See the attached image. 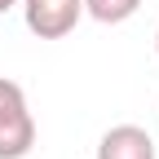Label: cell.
I'll return each instance as SVG.
<instances>
[{
    "instance_id": "obj_1",
    "label": "cell",
    "mask_w": 159,
    "mask_h": 159,
    "mask_svg": "<svg viewBox=\"0 0 159 159\" xmlns=\"http://www.w3.org/2000/svg\"><path fill=\"white\" fill-rule=\"evenodd\" d=\"M35 146V119L27 111L22 84L0 75V159H27Z\"/></svg>"
},
{
    "instance_id": "obj_2",
    "label": "cell",
    "mask_w": 159,
    "mask_h": 159,
    "mask_svg": "<svg viewBox=\"0 0 159 159\" xmlns=\"http://www.w3.org/2000/svg\"><path fill=\"white\" fill-rule=\"evenodd\" d=\"M27 31L40 40H62L84 18V0H22Z\"/></svg>"
},
{
    "instance_id": "obj_3",
    "label": "cell",
    "mask_w": 159,
    "mask_h": 159,
    "mask_svg": "<svg viewBox=\"0 0 159 159\" xmlns=\"http://www.w3.org/2000/svg\"><path fill=\"white\" fill-rule=\"evenodd\" d=\"M97 159H155V137L137 124H115L97 142Z\"/></svg>"
},
{
    "instance_id": "obj_4",
    "label": "cell",
    "mask_w": 159,
    "mask_h": 159,
    "mask_svg": "<svg viewBox=\"0 0 159 159\" xmlns=\"http://www.w3.org/2000/svg\"><path fill=\"white\" fill-rule=\"evenodd\" d=\"M137 9H142V0H84V13L97 18V22H106V27L128 22Z\"/></svg>"
},
{
    "instance_id": "obj_5",
    "label": "cell",
    "mask_w": 159,
    "mask_h": 159,
    "mask_svg": "<svg viewBox=\"0 0 159 159\" xmlns=\"http://www.w3.org/2000/svg\"><path fill=\"white\" fill-rule=\"evenodd\" d=\"M13 5H18V0H0V13H9V9H13Z\"/></svg>"
},
{
    "instance_id": "obj_6",
    "label": "cell",
    "mask_w": 159,
    "mask_h": 159,
    "mask_svg": "<svg viewBox=\"0 0 159 159\" xmlns=\"http://www.w3.org/2000/svg\"><path fill=\"white\" fill-rule=\"evenodd\" d=\"M155 53H159V31H155Z\"/></svg>"
}]
</instances>
